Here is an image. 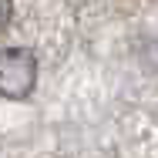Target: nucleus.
<instances>
[{"mask_svg":"<svg viewBox=\"0 0 158 158\" xmlns=\"http://www.w3.org/2000/svg\"><path fill=\"white\" fill-rule=\"evenodd\" d=\"M37 84V54L27 47H3L0 51V94L10 101L27 98Z\"/></svg>","mask_w":158,"mask_h":158,"instance_id":"1","label":"nucleus"},{"mask_svg":"<svg viewBox=\"0 0 158 158\" xmlns=\"http://www.w3.org/2000/svg\"><path fill=\"white\" fill-rule=\"evenodd\" d=\"M10 17H14V0H0V31L10 24Z\"/></svg>","mask_w":158,"mask_h":158,"instance_id":"2","label":"nucleus"}]
</instances>
